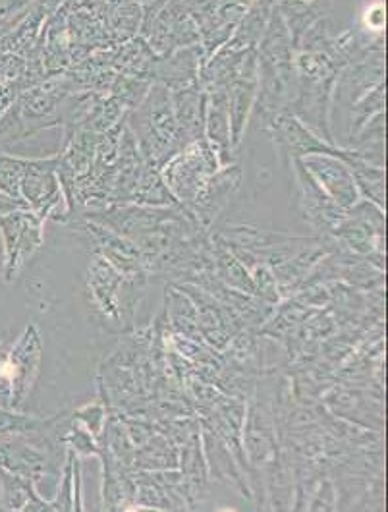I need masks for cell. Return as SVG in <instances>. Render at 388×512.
Returning a JSON list of instances; mask_svg holds the SVG:
<instances>
[{
	"instance_id": "cell-5",
	"label": "cell",
	"mask_w": 388,
	"mask_h": 512,
	"mask_svg": "<svg viewBox=\"0 0 388 512\" xmlns=\"http://www.w3.org/2000/svg\"><path fill=\"white\" fill-rule=\"evenodd\" d=\"M0 509L4 511H45L51 503L35 493V485L26 478L0 468Z\"/></svg>"
},
{
	"instance_id": "cell-3",
	"label": "cell",
	"mask_w": 388,
	"mask_h": 512,
	"mask_svg": "<svg viewBox=\"0 0 388 512\" xmlns=\"http://www.w3.org/2000/svg\"><path fill=\"white\" fill-rule=\"evenodd\" d=\"M20 196L29 209L51 213L60 200V186L56 178V159L28 161L20 182Z\"/></svg>"
},
{
	"instance_id": "cell-6",
	"label": "cell",
	"mask_w": 388,
	"mask_h": 512,
	"mask_svg": "<svg viewBox=\"0 0 388 512\" xmlns=\"http://www.w3.org/2000/svg\"><path fill=\"white\" fill-rule=\"evenodd\" d=\"M26 165H28L26 159H16L0 153V192L20 203H24L20 196V182L26 171Z\"/></svg>"
},
{
	"instance_id": "cell-4",
	"label": "cell",
	"mask_w": 388,
	"mask_h": 512,
	"mask_svg": "<svg viewBox=\"0 0 388 512\" xmlns=\"http://www.w3.org/2000/svg\"><path fill=\"white\" fill-rule=\"evenodd\" d=\"M302 163L309 167L315 176H319V182L325 186V190L333 196L340 207H350L356 203L358 190L354 176L340 161H333L329 157H311Z\"/></svg>"
},
{
	"instance_id": "cell-1",
	"label": "cell",
	"mask_w": 388,
	"mask_h": 512,
	"mask_svg": "<svg viewBox=\"0 0 388 512\" xmlns=\"http://www.w3.org/2000/svg\"><path fill=\"white\" fill-rule=\"evenodd\" d=\"M43 341L35 323L10 348H0V408L22 410L39 377Z\"/></svg>"
},
{
	"instance_id": "cell-2",
	"label": "cell",
	"mask_w": 388,
	"mask_h": 512,
	"mask_svg": "<svg viewBox=\"0 0 388 512\" xmlns=\"http://www.w3.org/2000/svg\"><path fill=\"white\" fill-rule=\"evenodd\" d=\"M47 213L20 207L0 215V244H2V279L12 283L31 257L43 246V227Z\"/></svg>"
},
{
	"instance_id": "cell-7",
	"label": "cell",
	"mask_w": 388,
	"mask_h": 512,
	"mask_svg": "<svg viewBox=\"0 0 388 512\" xmlns=\"http://www.w3.org/2000/svg\"><path fill=\"white\" fill-rule=\"evenodd\" d=\"M20 207H28V205H24V203H20V201H16L14 198H10V196H6V194L0 192V215L10 213V211L20 209Z\"/></svg>"
}]
</instances>
